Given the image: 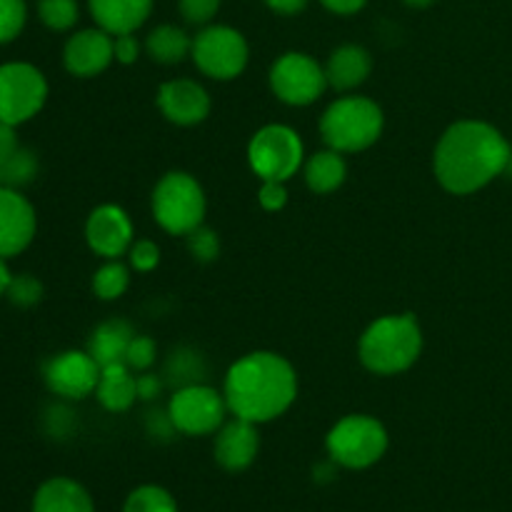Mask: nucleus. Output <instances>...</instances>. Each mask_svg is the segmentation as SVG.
Returning <instances> with one entry per match:
<instances>
[{
  "label": "nucleus",
  "instance_id": "f257e3e1",
  "mask_svg": "<svg viewBox=\"0 0 512 512\" xmlns=\"http://www.w3.org/2000/svg\"><path fill=\"white\" fill-rule=\"evenodd\" d=\"M510 145L498 128L483 120L450 125L435 145L433 170L438 183L453 195H470L505 173Z\"/></svg>",
  "mask_w": 512,
  "mask_h": 512
},
{
  "label": "nucleus",
  "instance_id": "f03ea898",
  "mask_svg": "<svg viewBox=\"0 0 512 512\" xmlns=\"http://www.w3.org/2000/svg\"><path fill=\"white\" fill-rule=\"evenodd\" d=\"M223 395L235 418L270 423L298 398V375L283 355L258 350L230 365Z\"/></svg>",
  "mask_w": 512,
  "mask_h": 512
},
{
  "label": "nucleus",
  "instance_id": "7ed1b4c3",
  "mask_svg": "<svg viewBox=\"0 0 512 512\" xmlns=\"http://www.w3.org/2000/svg\"><path fill=\"white\" fill-rule=\"evenodd\" d=\"M423 353V330L415 315H385L360 335V363L375 375H400Z\"/></svg>",
  "mask_w": 512,
  "mask_h": 512
},
{
  "label": "nucleus",
  "instance_id": "20e7f679",
  "mask_svg": "<svg viewBox=\"0 0 512 512\" xmlns=\"http://www.w3.org/2000/svg\"><path fill=\"white\" fill-rule=\"evenodd\" d=\"M385 115L375 100L363 95L338 98L320 118V135L325 145L338 153H360L378 143L383 135Z\"/></svg>",
  "mask_w": 512,
  "mask_h": 512
},
{
  "label": "nucleus",
  "instance_id": "39448f33",
  "mask_svg": "<svg viewBox=\"0 0 512 512\" xmlns=\"http://www.w3.org/2000/svg\"><path fill=\"white\" fill-rule=\"evenodd\" d=\"M203 185L183 170L165 173L153 190V218L165 233L188 235L205 220Z\"/></svg>",
  "mask_w": 512,
  "mask_h": 512
},
{
  "label": "nucleus",
  "instance_id": "423d86ee",
  "mask_svg": "<svg viewBox=\"0 0 512 512\" xmlns=\"http://www.w3.org/2000/svg\"><path fill=\"white\" fill-rule=\"evenodd\" d=\"M330 460L340 468L365 470L388 450V430L370 415H345L330 428L325 440Z\"/></svg>",
  "mask_w": 512,
  "mask_h": 512
},
{
  "label": "nucleus",
  "instance_id": "0eeeda50",
  "mask_svg": "<svg viewBox=\"0 0 512 512\" xmlns=\"http://www.w3.org/2000/svg\"><path fill=\"white\" fill-rule=\"evenodd\" d=\"M48 100V80L30 63L0 65V123L23 125L43 110Z\"/></svg>",
  "mask_w": 512,
  "mask_h": 512
},
{
  "label": "nucleus",
  "instance_id": "6e6552de",
  "mask_svg": "<svg viewBox=\"0 0 512 512\" xmlns=\"http://www.w3.org/2000/svg\"><path fill=\"white\" fill-rule=\"evenodd\" d=\"M190 58L203 75L213 80H233L245 70L250 58L248 40L230 25H205L193 38Z\"/></svg>",
  "mask_w": 512,
  "mask_h": 512
},
{
  "label": "nucleus",
  "instance_id": "1a4fd4ad",
  "mask_svg": "<svg viewBox=\"0 0 512 512\" xmlns=\"http://www.w3.org/2000/svg\"><path fill=\"white\" fill-rule=\"evenodd\" d=\"M303 140L288 125H265L248 145V160L260 180H290L303 165Z\"/></svg>",
  "mask_w": 512,
  "mask_h": 512
},
{
  "label": "nucleus",
  "instance_id": "9d476101",
  "mask_svg": "<svg viewBox=\"0 0 512 512\" xmlns=\"http://www.w3.org/2000/svg\"><path fill=\"white\" fill-rule=\"evenodd\" d=\"M225 413H230L225 395L205 383L178 388L168 403L175 430L190 438L218 433L225 423Z\"/></svg>",
  "mask_w": 512,
  "mask_h": 512
},
{
  "label": "nucleus",
  "instance_id": "9b49d317",
  "mask_svg": "<svg viewBox=\"0 0 512 512\" xmlns=\"http://www.w3.org/2000/svg\"><path fill=\"white\" fill-rule=\"evenodd\" d=\"M270 88L288 105H310L328 88L325 68L305 53H285L270 68Z\"/></svg>",
  "mask_w": 512,
  "mask_h": 512
},
{
  "label": "nucleus",
  "instance_id": "f8f14e48",
  "mask_svg": "<svg viewBox=\"0 0 512 512\" xmlns=\"http://www.w3.org/2000/svg\"><path fill=\"white\" fill-rule=\"evenodd\" d=\"M100 365L88 350H63L43 365V380L53 395L63 400H83L95 393Z\"/></svg>",
  "mask_w": 512,
  "mask_h": 512
},
{
  "label": "nucleus",
  "instance_id": "ddd939ff",
  "mask_svg": "<svg viewBox=\"0 0 512 512\" xmlns=\"http://www.w3.org/2000/svg\"><path fill=\"white\" fill-rule=\"evenodd\" d=\"M38 215L20 190L0 185V258L10 260L23 253L35 238Z\"/></svg>",
  "mask_w": 512,
  "mask_h": 512
},
{
  "label": "nucleus",
  "instance_id": "4468645a",
  "mask_svg": "<svg viewBox=\"0 0 512 512\" xmlns=\"http://www.w3.org/2000/svg\"><path fill=\"white\" fill-rule=\"evenodd\" d=\"M90 250L105 260H118L133 245V223L118 205H98L85 223Z\"/></svg>",
  "mask_w": 512,
  "mask_h": 512
},
{
  "label": "nucleus",
  "instance_id": "2eb2a0df",
  "mask_svg": "<svg viewBox=\"0 0 512 512\" xmlns=\"http://www.w3.org/2000/svg\"><path fill=\"white\" fill-rule=\"evenodd\" d=\"M115 38L103 28H88L70 35L63 48V65L75 78H95L115 60Z\"/></svg>",
  "mask_w": 512,
  "mask_h": 512
},
{
  "label": "nucleus",
  "instance_id": "dca6fc26",
  "mask_svg": "<svg viewBox=\"0 0 512 512\" xmlns=\"http://www.w3.org/2000/svg\"><path fill=\"white\" fill-rule=\"evenodd\" d=\"M158 108L170 123L198 125L210 115V95L195 80H168L158 90Z\"/></svg>",
  "mask_w": 512,
  "mask_h": 512
},
{
  "label": "nucleus",
  "instance_id": "f3484780",
  "mask_svg": "<svg viewBox=\"0 0 512 512\" xmlns=\"http://www.w3.org/2000/svg\"><path fill=\"white\" fill-rule=\"evenodd\" d=\"M260 450L258 425L250 420L233 418L230 423H223L215 438V463L228 473H243L253 465Z\"/></svg>",
  "mask_w": 512,
  "mask_h": 512
},
{
  "label": "nucleus",
  "instance_id": "a211bd4d",
  "mask_svg": "<svg viewBox=\"0 0 512 512\" xmlns=\"http://www.w3.org/2000/svg\"><path fill=\"white\" fill-rule=\"evenodd\" d=\"M90 15L110 35L135 33L148 20L153 0H88Z\"/></svg>",
  "mask_w": 512,
  "mask_h": 512
},
{
  "label": "nucleus",
  "instance_id": "6ab92c4d",
  "mask_svg": "<svg viewBox=\"0 0 512 512\" xmlns=\"http://www.w3.org/2000/svg\"><path fill=\"white\" fill-rule=\"evenodd\" d=\"M33 512H95V505L78 480L50 478L35 490Z\"/></svg>",
  "mask_w": 512,
  "mask_h": 512
},
{
  "label": "nucleus",
  "instance_id": "aec40b11",
  "mask_svg": "<svg viewBox=\"0 0 512 512\" xmlns=\"http://www.w3.org/2000/svg\"><path fill=\"white\" fill-rule=\"evenodd\" d=\"M370 70H373V58L360 45H340L330 53L328 65H325L328 85L335 90L358 88L368 80Z\"/></svg>",
  "mask_w": 512,
  "mask_h": 512
},
{
  "label": "nucleus",
  "instance_id": "412c9836",
  "mask_svg": "<svg viewBox=\"0 0 512 512\" xmlns=\"http://www.w3.org/2000/svg\"><path fill=\"white\" fill-rule=\"evenodd\" d=\"M95 398L110 413H125V410L133 408V403L138 400V378L133 375V370L125 363H113L105 365L100 370L98 388H95Z\"/></svg>",
  "mask_w": 512,
  "mask_h": 512
},
{
  "label": "nucleus",
  "instance_id": "4be33fe9",
  "mask_svg": "<svg viewBox=\"0 0 512 512\" xmlns=\"http://www.w3.org/2000/svg\"><path fill=\"white\" fill-rule=\"evenodd\" d=\"M135 333L130 328V323L125 320L115 318V320H105L100 323L98 328L93 330L88 343V353L98 360L100 368L113 363H125V353H128L130 343H133Z\"/></svg>",
  "mask_w": 512,
  "mask_h": 512
},
{
  "label": "nucleus",
  "instance_id": "5701e85b",
  "mask_svg": "<svg viewBox=\"0 0 512 512\" xmlns=\"http://www.w3.org/2000/svg\"><path fill=\"white\" fill-rule=\"evenodd\" d=\"M345 178H348V165H345L343 153L333 148L318 150L305 163V183L318 195H328L338 190L345 183Z\"/></svg>",
  "mask_w": 512,
  "mask_h": 512
},
{
  "label": "nucleus",
  "instance_id": "b1692460",
  "mask_svg": "<svg viewBox=\"0 0 512 512\" xmlns=\"http://www.w3.org/2000/svg\"><path fill=\"white\" fill-rule=\"evenodd\" d=\"M145 50L155 63L175 65L188 58L190 50H193V38L175 25H158L155 30H150Z\"/></svg>",
  "mask_w": 512,
  "mask_h": 512
},
{
  "label": "nucleus",
  "instance_id": "393cba45",
  "mask_svg": "<svg viewBox=\"0 0 512 512\" xmlns=\"http://www.w3.org/2000/svg\"><path fill=\"white\" fill-rule=\"evenodd\" d=\"M205 373H208V365L200 353L190 348H180L170 355L168 365H165V378L173 385L175 390L185 388V385H198L203 383Z\"/></svg>",
  "mask_w": 512,
  "mask_h": 512
},
{
  "label": "nucleus",
  "instance_id": "a878e982",
  "mask_svg": "<svg viewBox=\"0 0 512 512\" xmlns=\"http://www.w3.org/2000/svg\"><path fill=\"white\" fill-rule=\"evenodd\" d=\"M38 168V155L30 148H23V145H20L13 155L0 160V185L13 190L25 188V185H30L35 180Z\"/></svg>",
  "mask_w": 512,
  "mask_h": 512
},
{
  "label": "nucleus",
  "instance_id": "bb28decb",
  "mask_svg": "<svg viewBox=\"0 0 512 512\" xmlns=\"http://www.w3.org/2000/svg\"><path fill=\"white\" fill-rule=\"evenodd\" d=\"M130 285V270L120 260H108L100 265L93 275V293L100 300H118L123 298Z\"/></svg>",
  "mask_w": 512,
  "mask_h": 512
},
{
  "label": "nucleus",
  "instance_id": "cd10ccee",
  "mask_svg": "<svg viewBox=\"0 0 512 512\" xmlns=\"http://www.w3.org/2000/svg\"><path fill=\"white\" fill-rule=\"evenodd\" d=\"M123 512H178V503L160 485H140L128 495Z\"/></svg>",
  "mask_w": 512,
  "mask_h": 512
},
{
  "label": "nucleus",
  "instance_id": "c85d7f7f",
  "mask_svg": "<svg viewBox=\"0 0 512 512\" xmlns=\"http://www.w3.org/2000/svg\"><path fill=\"white\" fill-rule=\"evenodd\" d=\"M38 15L45 28L63 33L78 23V3L75 0H40Z\"/></svg>",
  "mask_w": 512,
  "mask_h": 512
},
{
  "label": "nucleus",
  "instance_id": "c756f323",
  "mask_svg": "<svg viewBox=\"0 0 512 512\" xmlns=\"http://www.w3.org/2000/svg\"><path fill=\"white\" fill-rule=\"evenodd\" d=\"M28 8L25 0H0V45H8L23 33Z\"/></svg>",
  "mask_w": 512,
  "mask_h": 512
},
{
  "label": "nucleus",
  "instance_id": "7c9ffc66",
  "mask_svg": "<svg viewBox=\"0 0 512 512\" xmlns=\"http://www.w3.org/2000/svg\"><path fill=\"white\" fill-rule=\"evenodd\" d=\"M5 298L13 305H18V308H33V305H38L43 300V283L35 275L28 273L13 275Z\"/></svg>",
  "mask_w": 512,
  "mask_h": 512
},
{
  "label": "nucleus",
  "instance_id": "2f4dec72",
  "mask_svg": "<svg viewBox=\"0 0 512 512\" xmlns=\"http://www.w3.org/2000/svg\"><path fill=\"white\" fill-rule=\"evenodd\" d=\"M155 358H158L155 340L148 338V335H135L128 353H125V365H128L133 373H148V370L153 368Z\"/></svg>",
  "mask_w": 512,
  "mask_h": 512
},
{
  "label": "nucleus",
  "instance_id": "473e14b6",
  "mask_svg": "<svg viewBox=\"0 0 512 512\" xmlns=\"http://www.w3.org/2000/svg\"><path fill=\"white\" fill-rule=\"evenodd\" d=\"M185 238H188L190 255H193L198 263H210V260H215L220 255L218 235H215L210 228H205V225L195 228L193 233H188Z\"/></svg>",
  "mask_w": 512,
  "mask_h": 512
},
{
  "label": "nucleus",
  "instance_id": "72a5a7b5",
  "mask_svg": "<svg viewBox=\"0 0 512 512\" xmlns=\"http://www.w3.org/2000/svg\"><path fill=\"white\" fill-rule=\"evenodd\" d=\"M128 258L135 270H140V273H150L153 268H158L160 248L153 243V240H138V243L130 245Z\"/></svg>",
  "mask_w": 512,
  "mask_h": 512
},
{
  "label": "nucleus",
  "instance_id": "f704fd0d",
  "mask_svg": "<svg viewBox=\"0 0 512 512\" xmlns=\"http://www.w3.org/2000/svg\"><path fill=\"white\" fill-rule=\"evenodd\" d=\"M220 8V0H180V13L188 23L208 25Z\"/></svg>",
  "mask_w": 512,
  "mask_h": 512
},
{
  "label": "nucleus",
  "instance_id": "c9c22d12",
  "mask_svg": "<svg viewBox=\"0 0 512 512\" xmlns=\"http://www.w3.org/2000/svg\"><path fill=\"white\" fill-rule=\"evenodd\" d=\"M258 200L265 210H270V213L285 208V203H288V190H285L283 180H263Z\"/></svg>",
  "mask_w": 512,
  "mask_h": 512
},
{
  "label": "nucleus",
  "instance_id": "e433bc0d",
  "mask_svg": "<svg viewBox=\"0 0 512 512\" xmlns=\"http://www.w3.org/2000/svg\"><path fill=\"white\" fill-rule=\"evenodd\" d=\"M113 38H115V43H113L115 60H118V63H123V65L135 63V60H138V55H140V43L135 40V35L125 33V35H113Z\"/></svg>",
  "mask_w": 512,
  "mask_h": 512
},
{
  "label": "nucleus",
  "instance_id": "4c0bfd02",
  "mask_svg": "<svg viewBox=\"0 0 512 512\" xmlns=\"http://www.w3.org/2000/svg\"><path fill=\"white\" fill-rule=\"evenodd\" d=\"M163 390V380L153 373L138 375V400H155Z\"/></svg>",
  "mask_w": 512,
  "mask_h": 512
},
{
  "label": "nucleus",
  "instance_id": "58836bf2",
  "mask_svg": "<svg viewBox=\"0 0 512 512\" xmlns=\"http://www.w3.org/2000/svg\"><path fill=\"white\" fill-rule=\"evenodd\" d=\"M18 148H20V140H18V133H15V125L0 123V160L13 155Z\"/></svg>",
  "mask_w": 512,
  "mask_h": 512
},
{
  "label": "nucleus",
  "instance_id": "ea45409f",
  "mask_svg": "<svg viewBox=\"0 0 512 512\" xmlns=\"http://www.w3.org/2000/svg\"><path fill=\"white\" fill-rule=\"evenodd\" d=\"M265 5H268L273 13L298 15V13H303L305 8H308V0H265Z\"/></svg>",
  "mask_w": 512,
  "mask_h": 512
},
{
  "label": "nucleus",
  "instance_id": "a19ab883",
  "mask_svg": "<svg viewBox=\"0 0 512 512\" xmlns=\"http://www.w3.org/2000/svg\"><path fill=\"white\" fill-rule=\"evenodd\" d=\"M330 13H338V15H353L358 13L360 8L365 5V0H320Z\"/></svg>",
  "mask_w": 512,
  "mask_h": 512
},
{
  "label": "nucleus",
  "instance_id": "79ce46f5",
  "mask_svg": "<svg viewBox=\"0 0 512 512\" xmlns=\"http://www.w3.org/2000/svg\"><path fill=\"white\" fill-rule=\"evenodd\" d=\"M10 280H13V273L8 268V260L0 258V298H5V293H8Z\"/></svg>",
  "mask_w": 512,
  "mask_h": 512
},
{
  "label": "nucleus",
  "instance_id": "37998d69",
  "mask_svg": "<svg viewBox=\"0 0 512 512\" xmlns=\"http://www.w3.org/2000/svg\"><path fill=\"white\" fill-rule=\"evenodd\" d=\"M405 3L413 5V8H428V5L433 3V0H405Z\"/></svg>",
  "mask_w": 512,
  "mask_h": 512
}]
</instances>
